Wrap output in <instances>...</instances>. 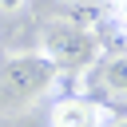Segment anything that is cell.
Returning <instances> with one entry per match:
<instances>
[{
  "mask_svg": "<svg viewBox=\"0 0 127 127\" xmlns=\"http://www.w3.org/2000/svg\"><path fill=\"white\" fill-rule=\"evenodd\" d=\"M60 67L36 48V52H16L0 60V111H16L36 103L56 87Z\"/></svg>",
  "mask_w": 127,
  "mask_h": 127,
  "instance_id": "cell-1",
  "label": "cell"
},
{
  "mask_svg": "<svg viewBox=\"0 0 127 127\" xmlns=\"http://www.w3.org/2000/svg\"><path fill=\"white\" fill-rule=\"evenodd\" d=\"M40 52L60 71H87L95 64V36L71 20H56V24H44Z\"/></svg>",
  "mask_w": 127,
  "mask_h": 127,
  "instance_id": "cell-2",
  "label": "cell"
},
{
  "mask_svg": "<svg viewBox=\"0 0 127 127\" xmlns=\"http://www.w3.org/2000/svg\"><path fill=\"white\" fill-rule=\"evenodd\" d=\"M83 83H87V99H127V52H111L103 60H95L87 71H83Z\"/></svg>",
  "mask_w": 127,
  "mask_h": 127,
  "instance_id": "cell-3",
  "label": "cell"
},
{
  "mask_svg": "<svg viewBox=\"0 0 127 127\" xmlns=\"http://www.w3.org/2000/svg\"><path fill=\"white\" fill-rule=\"evenodd\" d=\"M48 123L52 127H111V111L107 103H95L87 95H64L52 103Z\"/></svg>",
  "mask_w": 127,
  "mask_h": 127,
  "instance_id": "cell-4",
  "label": "cell"
},
{
  "mask_svg": "<svg viewBox=\"0 0 127 127\" xmlns=\"http://www.w3.org/2000/svg\"><path fill=\"white\" fill-rule=\"evenodd\" d=\"M28 0H0V12H8V16H16L20 8H24Z\"/></svg>",
  "mask_w": 127,
  "mask_h": 127,
  "instance_id": "cell-5",
  "label": "cell"
},
{
  "mask_svg": "<svg viewBox=\"0 0 127 127\" xmlns=\"http://www.w3.org/2000/svg\"><path fill=\"white\" fill-rule=\"evenodd\" d=\"M111 127H127V119H111Z\"/></svg>",
  "mask_w": 127,
  "mask_h": 127,
  "instance_id": "cell-6",
  "label": "cell"
},
{
  "mask_svg": "<svg viewBox=\"0 0 127 127\" xmlns=\"http://www.w3.org/2000/svg\"><path fill=\"white\" fill-rule=\"evenodd\" d=\"M64 4H87V0H64Z\"/></svg>",
  "mask_w": 127,
  "mask_h": 127,
  "instance_id": "cell-7",
  "label": "cell"
}]
</instances>
